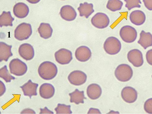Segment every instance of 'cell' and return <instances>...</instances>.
<instances>
[{"mask_svg": "<svg viewBox=\"0 0 152 114\" xmlns=\"http://www.w3.org/2000/svg\"><path fill=\"white\" fill-rule=\"evenodd\" d=\"M70 105H66L64 104H58L55 110L56 114H72Z\"/></svg>", "mask_w": 152, "mask_h": 114, "instance_id": "28", "label": "cell"}, {"mask_svg": "<svg viewBox=\"0 0 152 114\" xmlns=\"http://www.w3.org/2000/svg\"><path fill=\"white\" fill-rule=\"evenodd\" d=\"M69 95L70 97V102L74 103L77 105L83 104L84 99H86L85 97L84 91H79L78 89H76L74 91L69 93Z\"/></svg>", "mask_w": 152, "mask_h": 114, "instance_id": "24", "label": "cell"}, {"mask_svg": "<svg viewBox=\"0 0 152 114\" xmlns=\"http://www.w3.org/2000/svg\"><path fill=\"white\" fill-rule=\"evenodd\" d=\"M123 5V2L120 0H109L106 7L110 11L115 12L121 10Z\"/></svg>", "mask_w": 152, "mask_h": 114, "instance_id": "26", "label": "cell"}, {"mask_svg": "<svg viewBox=\"0 0 152 114\" xmlns=\"http://www.w3.org/2000/svg\"><path fill=\"white\" fill-rule=\"evenodd\" d=\"M88 96L91 99L96 100L101 96L102 91L101 86L96 83L90 85L87 90Z\"/></svg>", "mask_w": 152, "mask_h": 114, "instance_id": "19", "label": "cell"}, {"mask_svg": "<svg viewBox=\"0 0 152 114\" xmlns=\"http://www.w3.org/2000/svg\"><path fill=\"white\" fill-rule=\"evenodd\" d=\"M60 15L62 18L67 21H74L77 16L75 10L69 5L63 6L61 9Z\"/></svg>", "mask_w": 152, "mask_h": 114, "instance_id": "13", "label": "cell"}, {"mask_svg": "<svg viewBox=\"0 0 152 114\" xmlns=\"http://www.w3.org/2000/svg\"><path fill=\"white\" fill-rule=\"evenodd\" d=\"M75 56L78 61L81 62H86L91 57L92 53L88 47L81 46L79 47L75 52Z\"/></svg>", "mask_w": 152, "mask_h": 114, "instance_id": "14", "label": "cell"}, {"mask_svg": "<svg viewBox=\"0 0 152 114\" xmlns=\"http://www.w3.org/2000/svg\"><path fill=\"white\" fill-rule=\"evenodd\" d=\"M129 19L132 23L136 26H140L145 23L146 20V16L143 11L140 10H136L131 13Z\"/></svg>", "mask_w": 152, "mask_h": 114, "instance_id": "16", "label": "cell"}, {"mask_svg": "<svg viewBox=\"0 0 152 114\" xmlns=\"http://www.w3.org/2000/svg\"><path fill=\"white\" fill-rule=\"evenodd\" d=\"M29 9L28 6L24 3L19 2L16 4L13 8L15 15L19 18H23L28 15Z\"/></svg>", "mask_w": 152, "mask_h": 114, "instance_id": "17", "label": "cell"}, {"mask_svg": "<svg viewBox=\"0 0 152 114\" xmlns=\"http://www.w3.org/2000/svg\"><path fill=\"white\" fill-rule=\"evenodd\" d=\"M12 47V45H9L4 42L0 43V62H1L3 61L7 62L9 58L13 56L11 52Z\"/></svg>", "mask_w": 152, "mask_h": 114, "instance_id": "21", "label": "cell"}, {"mask_svg": "<svg viewBox=\"0 0 152 114\" xmlns=\"http://www.w3.org/2000/svg\"><path fill=\"white\" fill-rule=\"evenodd\" d=\"M55 57L56 62L63 65L69 64L73 58L72 52L64 48L61 49L56 51Z\"/></svg>", "mask_w": 152, "mask_h": 114, "instance_id": "8", "label": "cell"}, {"mask_svg": "<svg viewBox=\"0 0 152 114\" xmlns=\"http://www.w3.org/2000/svg\"><path fill=\"white\" fill-rule=\"evenodd\" d=\"M91 24L97 28L103 29L107 28L110 23V20L105 13L97 12L91 19Z\"/></svg>", "mask_w": 152, "mask_h": 114, "instance_id": "7", "label": "cell"}, {"mask_svg": "<svg viewBox=\"0 0 152 114\" xmlns=\"http://www.w3.org/2000/svg\"><path fill=\"white\" fill-rule=\"evenodd\" d=\"M121 96L125 102L132 103L137 100V93L136 90L130 86H126L122 90Z\"/></svg>", "mask_w": 152, "mask_h": 114, "instance_id": "12", "label": "cell"}, {"mask_svg": "<svg viewBox=\"0 0 152 114\" xmlns=\"http://www.w3.org/2000/svg\"><path fill=\"white\" fill-rule=\"evenodd\" d=\"M38 86V84L33 83L31 80H29L27 83L21 86L20 88L23 92L24 95L29 96L31 99L32 96L37 95V90Z\"/></svg>", "mask_w": 152, "mask_h": 114, "instance_id": "15", "label": "cell"}, {"mask_svg": "<svg viewBox=\"0 0 152 114\" xmlns=\"http://www.w3.org/2000/svg\"><path fill=\"white\" fill-rule=\"evenodd\" d=\"M126 2L125 6L129 11L135 8H140L142 4L141 0H124Z\"/></svg>", "mask_w": 152, "mask_h": 114, "instance_id": "29", "label": "cell"}, {"mask_svg": "<svg viewBox=\"0 0 152 114\" xmlns=\"http://www.w3.org/2000/svg\"><path fill=\"white\" fill-rule=\"evenodd\" d=\"M26 1L31 4H36L40 1L41 0H26Z\"/></svg>", "mask_w": 152, "mask_h": 114, "instance_id": "37", "label": "cell"}, {"mask_svg": "<svg viewBox=\"0 0 152 114\" xmlns=\"http://www.w3.org/2000/svg\"><path fill=\"white\" fill-rule=\"evenodd\" d=\"M120 36L125 42L131 43L134 42L137 39V33L136 29L131 26H124L121 28Z\"/></svg>", "mask_w": 152, "mask_h": 114, "instance_id": "6", "label": "cell"}, {"mask_svg": "<svg viewBox=\"0 0 152 114\" xmlns=\"http://www.w3.org/2000/svg\"><path fill=\"white\" fill-rule=\"evenodd\" d=\"M129 61L136 67H140L143 64L144 60L142 52L137 49L130 50L127 54Z\"/></svg>", "mask_w": 152, "mask_h": 114, "instance_id": "10", "label": "cell"}, {"mask_svg": "<svg viewBox=\"0 0 152 114\" xmlns=\"http://www.w3.org/2000/svg\"><path fill=\"white\" fill-rule=\"evenodd\" d=\"M18 52L20 56L26 61H29L34 58L35 52L34 48L30 44L24 43L19 46Z\"/></svg>", "mask_w": 152, "mask_h": 114, "instance_id": "11", "label": "cell"}, {"mask_svg": "<svg viewBox=\"0 0 152 114\" xmlns=\"http://www.w3.org/2000/svg\"><path fill=\"white\" fill-rule=\"evenodd\" d=\"M146 8L150 11H152V0H143Z\"/></svg>", "mask_w": 152, "mask_h": 114, "instance_id": "32", "label": "cell"}, {"mask_svg": "<svg viewBox=\"0 0 152 114\" xmlns=\"http://www.w3.org/2000/svg\"><path fill=\"white\" fill-rule=\"evenodd\" d=\"M146 58L148 63L152 66V49L149 50L147 52Z\"/></svg>", "mask_w": 152, "mask_h": 114, "instance_id": "31", "label": "cell"}, {"mask_svg": "<svg viewBox=\"0 0 152 114\" xmlns=\"http://www.w3.org/2000/svg\"><path fill=\"white\" fill-rule=\"evenodd\" d=\"M62 1H66V0H62Z\"/></svg>", "mask_w": 152, "mask_h": 114, "instance_id": "38", "label": "cell"}, {"mask_svg": "<svg viewBox=\"0 0 152 114\" xmlns=\"http://www.w3.org/2000/svg\"><path fill=\"white\" fill-rule=\"evenodd\" d=\"M39 76L46 80L54 78L58 73V68L54 63L49 61H45L39 66L38 70Z\"/></svg>", "mask_w": 152, "mask_h": 114, "instance_id": "1", "label": "cell"}, {"mask_svg": "<svg viewBox=\"0 0 152 114\" xmlns=\"http://www.w3.org/2000/svg\"><path fill=\"white\" fill-rule=\"evenodd\" d=\"M77 10L80 17L84 16L86 18H88L94 12L93 4L87 2L80 3Z\"/></svg>", "mask_w": 152, "mask_h": 114, "instance_id": "20", "label": "cell"}, {"mask_svg": "<svg viewBox=\"0 0 152 114\" xmlns=\"http://www.w3.org/2000/svg\"><path fill=\"white\" fill-rule=\"evenodd\" d=\"M88 114H101V113L98 109L91 108L88 113Z\"/></svg>", "mask_w": 152, "mask_h": 114, "instance_id": "36", "label": "cell"}, {"mask_svg": "<svg viewBox=\"0 0 152 114\" xmlns=\"http://www.w3.org/2000/svg\"><path fill=\"white\" fill-rule=\"evenodd\" d=\"M9 68L10 73L17 76H23L28 70L27 65L18 58L11 60L9 64Z\"/></svg>", "mask_w": 152, "mask_h": 114, "instance_id": "4", "label": "cell"}, {"mask_svg": "<svg viewBox=\"0 0 152 114\" xmlns=\"http://www.w3.org/2000/svg\"><path fill=\"white\" fill-rule=\"evenodd\" d=\"M87 76L83 72L80 70H75L70 73L68 77L69 82L72 85L79 86L85 83Z\"/></svg>", "mask_w": 152, "mask_h": 114, "instance_id": "9", "label": "cell"}, {"mask_svg": "<svg viewBox=\"0 0 152 114\" xmlns=\"http://www.w3.org/2000/svg\"><path fill=\"white\" fill-rule=\"evenodd\" d=\"M0 77L3 79L7 83L11 82V80H14L15 78L11 75L7 69L6 65L4 66L0 69Z\"/></svg>", "mask_w": 152, "mask_h": 114, "instance_id": "27", "label": "cell"}, {"mask_svg": "<svg viewBox=\"0 0 152 114\" xmlns=\"http://www.w3.org/2000/svg\"><path fill=\"white\" fill-rule=\"evenodd\" d=\"M137 43L145 50L152 46V35L151 33L142 30L140 33V38Z\"/></svg>", "mask_w": 152, "mask_h": 114, "instance_id": "22", "label": "cell"}, {"mask_svg": "<svg viewBox=\"0 0 152 114\" xmlns=\"http://www.w3.org/2000/svg\"><path fill=\"white\" fill-rule=\"evenodd\" d=\"M0 83H1V96H2L4 94L6 91V87L4 84L2 82V81H0Z\"/></svg>", "mask_w": 152, "mask_h": 114, "instance_id": "34", "label": "cell"}, {"mask_svg": "<svg viewBox=\"0 0 152 114\" xmlns=\"http://www.w3.org/2000/svg\"><path fill=\"white\" fill-rule=\"evenodd\" d=\"M55 90L53 86L50 83H44L39 88V94L41 96L45 99H50L54 96Z\"/></svg>", "mask_w": 152, "mask_h": 114, "instance_id": "18", "label": "cell"}, {"mask_svg": "<svg viewBox=\"0 0 152 114\" xmlns=\"http://www.w3.org/2000/svg\"><path fill=\"white\" fill-rule=\"evenodd\" d=\"M35 112L33 110L29 108L23 110L21 112V114H36Z\"/></svg>", "mask_w": 152, "mask_h": 114, "instance_id": "35", "label": "cell"}, {"mask_svg": "<svg viewBox=\"0 0 152 114\" xmlns=\"http://www.w3.org/2000/svg\"><path fill=\"white\" fill-rule=\"evenodd\" d=\"M144 109L149 114H152V98L148 99L145 102Z\"/></svg>", "mask_w": 152, "mask_h": 114, "instance_id": "30", "label": "cell"}, {"mask_svg": "<svg viewBox=\"0 0 152 114\" xmlns=\"http://www.w3.org/2000/svg\"><path fill=\"white\" fill-rule=\"evenodd\" d=\"M40 112L39 114H54L53 111L49 110L47 107H45L44 109H40Z\"/></svg>", "mask_w": 152, "mask_h": 114, "instance_id": "33", "label": "cell"}, {"mask_svg": "<svg viewBox=\"0 0 152 114\" xmlns=\"http://www.w3.org/2000/svg\"><path fill=\"white\" fill-rule=\"evenodd\" d=\"M121 44L117 38L110 37L106 39L103 46L106 52L110 55H114L119 52L121 49Z\"/></svg>", "mask_w": 152, "mask_h": 114, "instance_id": "2", "label": "cell"}, {"mask_svg": "<svg viewBox=\"0 0 152 114\" xmlns=\"http://www.w3.org/2000/svg\"></svg>", "mask_w": 152, "mask_h": 114, "instance_id": "39", "label": "cell"}, {"mask_svg": "<svg viewBox=\"0 0 152 114\" xmlns=\"http://www.w3.org/2000/svg\"><path fill=\"white\" fill-rule=\"evenodd\" d=\"M115 75L119 81L125 82L130 80L133 76V72L131 67L126 64L118 65L115 71Z\"/></svg>", "mask_w": 152, "mask_h": 114, "instance_id": "3", "label": "cell"}, {"mask_svg": "<svg viewBox=\"0 0 152 114\" xmlns=\"http://www.w3.org/2000/svg\"><path fill=\"white\" fill-rule=\"evenodd\" d=\"M40 37L44 39L50 38L52 36L53 30L49 23H42L38 29Z\"/></svg>", "mask_w": 152, "mask_h": 114, "instance_id": "23", "label": "cell"}, {"mask_svg": "<svg viewBox=\"0 0 152 114\" xmlns=\"http://www.w3.org/2000/svg\"><path fill=\"white\" fill-rule=\"evenodd\" d=\"M32 29L30 24L25 23L19 25L15 31V37L19 41L27 39L31 36Z\"/></svg>", "mask_w": 152, "mask_h": 114, "instance_id": "5", "label": "cell"}, {"mask_svg": "<svg viewBox=\"0 0 152 114\" xmlns=\"http://www.w3.org/2000/svg\"><path fill=\"white\" fill-rule=\"evenodd\" d=\"M14 20L15 18L12 16L10 11H3L2 14L0 16L1 27L2 28L3 26H12V23Z\"/></svg>", "mask_w": 152, "mask_h": 114, "instance_id": "25", "label": "cell"}]
</instances>
